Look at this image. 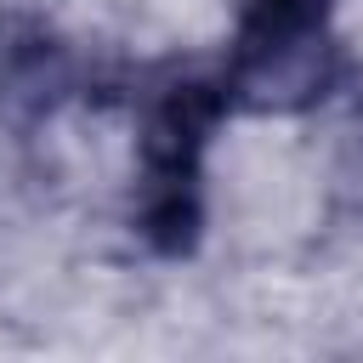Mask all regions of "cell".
<instances>
[{"label": "cell", "mask_w": 363, "mask_h": 363, "mask_svg": "<svg viewBox=\"0 0 363 363\" xmlns=\"http://www.w3.org/2000/svg\"><path fill=\"white\" fill-rule=\"evenodd\" d=\"M227 119L233 108L221 91V57H170L147 68L130 91V233L159 261H187L204 244V159Z\"/></svg>", "instance_id": "cell-1"}, {"label": "cell", "mask_w": 363, "mask_h": 363, "mask_svg": "<svg viewBox=\"0 0 363 363\" xmlns=\"http://www.w3.org/2000/svg\"><path fill=\"white\" fill-rule=\"evenodd\" d=\"M346 85H357V62L335 28L244 40V45L227 40L221 51V91H227V108L244 119H295L323 108Z\"/></svg>", "instance_id": "cell-2"}, {"label": "cell", "mask_w": 363, "mask_h": 363, "mask_svg": "<svg viewBox=\"0 0 363 363\" xmlns=\"http://www.w3.org/2000/svg\"><path fill=\"white\" fill-rule=\"evenodd\" d=\"M85 91L79 45L28 6H0V130L34 136Z\"/></svg>", "instance_id": "cell-3"}, {"label": "cell", "mask_w": 363, "mask_h": 363, "mask_svg": "<svg viewBox=\"0 0 363 363\" xmlns=\"http://www.w3.org/2000/svg\"><path fill=\"white\" fill-rule=\"evenodd\" d=\"M318 28H335V0H238L227 40L244 45V40H284Z\"/></svg>", "instance_id": "cell-4"}, {"label": "cell", "mask_w": 363, "mask_h": 363, "mask_svg": "<svg viewBox=\"0 0 363 363\" xmlns=\"http://www.w3.org/2000/svg\"><path fill=\"white\" fill-rule=\"evenodd\" d=\"M329 182H335V199L363 216V85H357V102H352V113H346V125H340Z\"/></svg>", "instance_id": "cell-5"}]
</instances>
